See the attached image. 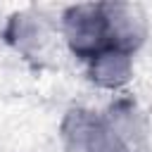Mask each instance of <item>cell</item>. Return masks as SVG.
<instances>
[{
	"label": "cell",
	"mask_w": 152,
	"mask_h": 152,
	"mask_svg": "<svg viewBox=\"0 0 152 152\" xmlns=\"http://www.w3.org/2000/svg\"><path fill=\"white\" fill-rule=\"evenodd\" d=\"M66 142L71 152H126L119 133L88 112H71L66 121Z\"/></svg>",
	"instance_id": "obj_1"
},
{
	"label": "cell",
	"mask_w": 152,
	"mask_h": 152,
	"mask_svg": "<svg viewBox=\"0 0 152 152\" xmlns=\"http://www.w3.org/2000/svg\"><path fill=\"white\" fill-rule=\"evenodd\" d=\"M64 28H66V38L71 48L81 55L95 52L109 38L104 7H95V5H81V7L69 10Z\"/></svg>",
	"instance_id": "obj_2"
},
{
	"label": "cell",
	"mask_w": 152,
	"mask_h": 152,
	"mask_svg": "<svg viewBox=\"0 0 152 152\" xmlns=\"http://www.w3.org/2000/svg\"><path fill=\"white\" fill-rule=\"evenodd\" d=\"M93 78L102 86H119L128 78V57L124 50H104L97 52L93 62Z\"/></svg>",
	"instance_id": "obj_3"
}]
</instances>
